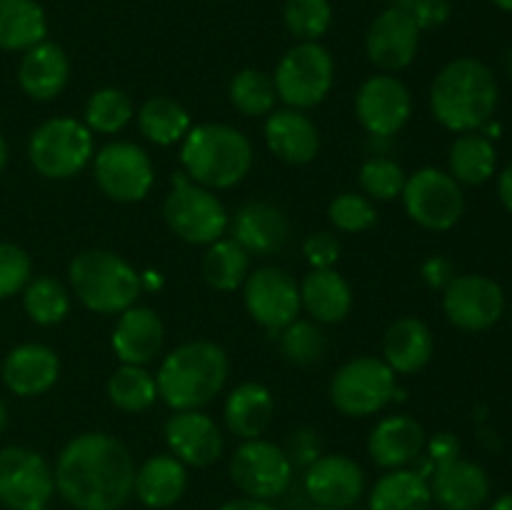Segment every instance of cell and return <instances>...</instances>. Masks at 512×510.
Returning a JSON list of instances; mask_svg holds the SVG:
<instances>
[{"mask_svg":"<svg viewBox=\"0 0 512 510\" xmlns=\"http://www.w3.org/2000/svg\"><path fill=\"white\" fill-rule=\"evenodd\" d=\"M395 373L383 358L360 355L340 365L330 380V400L348 418H368L395 400Z\"/></svg>","mask_w":512,"mask_h":510,"instance_id":"9c48e42d","label":"cell"},{"mask_svg":"<svg viewBox=\"0 0 512 510\" xmlns=\"http://www.w3.org/2000/svg\"><path fill=\"white\" fill-rule=\"evenodd\" d=\"M138 128L150 143L175 145L183 143L188 130L193 128L190 113L168 95H153L138 110Z\"/></svg>","mask_w":512,"mask_h":510,"instance_id":"836d02e7","label":"cell"},{"mask_svg":"<svg viewBox=\"0 0 512 510\" xmlns=\"http://www.w3.org/2000/svg\"><path fill=\"white\" fill-rule=\"evenodd\" d=\"M455 278V265L443 255H433L423 263V280L433 290H445L450 280Z\"/></svg>","mask_w":512,"mask_h":510,"instance_id":"681fc988","label":"cell"},{"mask_svg":"<svg viewBox=\"0 0 512 510\" xmlns=\"http://www.w3.org/2000/svg\"><path fill=\"white\" fill-rule=\"evenodd\" d=\"M188 488V465L175 455H153L135 468L133 495L150 510H168L178 503Z\"/></svg>","mask_w":512,"mask_h":510,"instance_id":"4316f807","label":"cell"},{"mask_svg":"<svg viewBox=\"0 0 512 510\" xmlns=\"http://www.w3.org/2000/svg\"><path fill=\"white\" fill-rule=\"evenodd\" d=\"M280 353L288 363L295 365H313L323 360L325 350H328V338H325L323 328L315 320H300L295 318L293 323L285 325L280 330Z\"/></svg>","mask_w":512,"mask_h":510,"instance_id":"ab89813d","label":"cell"},{"mask_svg":"<svg viewBox=\"0 0 512 510\" xmlns=\"http://www.w3.org/2000/svg\"><path fill=\"white\" fill-rule=\"evenodd\" d=\"M228 98L245 118H268L278 103L273 78L258 68H245L235 73V78L230 80Z\"/></svg>","mask_w":512,"mask_h":510,"instance_id":"d590c367","label":"cell"},{"mask_svg":"<svg viewBox=\"0 0 512 510\" xmlns=\"http://www.w3.org/2000/svg\"><path fill=\"white\" fill-rule=\"evenodd\" d=\"M228 353L210 340H193L170 350L155 373L158 398L173 410H200L228 380Z\"/></svg>","mask_w":512,"mask_h":510,"instance_id":"3957f363","label":"cell"},{"mask_svg":"<svg viewBox=\"0 0 512 510\" xmlns=\"http://www.w3.org/2000/svg\"><path fill=\"white\" fill-rule=\"evenodd\" d=\"M265 145L275 158L290 165H308L313 163L320 150L318 125L295 108L273 110L265 118Z\"/></svg>","mask_w":512,"mask_h":510,"instance_id":"d4e9b609","label":"cell"},{"mask_svg":"<svg viewBox=\"0 0 512 510\" xmlns=\"http://www.w3.org/2000/svg\"><path fill=\"white\" fill-rule=\"evenodd\" d=\"M503 63H505V70H508V75L512 78V48L508 50V53H505V60H503Z\"/></svg>","mask_w":512,"mask_h":510,"instance_id":"6f0895ef","label":"cell"},{"mask_svg":"<svg viewBox=\"0 0 512 510\" xmlns=\"http://www.w3.org/2000/svg\"><path fill=\"white\" fill-rule=\"evenodd\" d=\"M68 78L70 60L58 43L43 40L25 50L18 68V83L28 98L40 100V103L58 98L68 85Z\"/></svg>","mask_w":512,"mask_h":510,"instance_id":"484cf974","label":"cell"},{"mask_svg":"<svg viewBox=\"0 0 512 510\" xmlns=\"http://www.w3.org/2000/svg\"><path fill=\"white\" fill-rule=\"evenodd\" d=\"M93 173L100 193L115 203H138L155 183L150 155L140 145L115 140L93 155Z\"/></svg>","mask_w":512,"mask_h":510,"instance_id":"7c38bea8","label":"cell"},{"mask_svg":"<svg viewBox=\"0 0 512 510\" xmlns=\"http://www.w3.org/2000/svg\"><path fill=\"white\" fill-rule=\"evenodd\" d=\"M133 100L120 88H100L85 103V125L90 133L115 135L133 120Z\"/></svg>","mask_w":512,"mask_h":510,"instance_id":"f35d334b","label":"cell"},{"mask_svg":"<svg viewBox=\"0 0 512 510\" xmlns=\"http://www.w3.org/2000/svg\"><path fill=\"white\" fill-rule=\"evenodd\" d=\"M225 425L240 440H255L268 430L275 415V398L263 383H243L225 400Z\"/></svg>","mask_w":512,"mask_h":510,"instance_id":"f546056e","label":"cell"},{"mask_svg":"<svg viewBox=\"0 0 512 510\" xmlns=\"http://www.w3.org/2000/svg\"><path fill=\"white\" fill-rule=\"evenodd\" d=\"M358 180L365 198L388 203V200H395L403 195L408 175H405V170L400 168V163H395L393 158L373 155V158H368L363 165H360Z\"/></svg>","mask_w":512,"mask_h":510,"instance_id":"b9f144b4","label":"cell"},{"mask_svg":"<svg viewBox=\"0 0 512 510\" xmlns=\"http://www.w3.org/2000/svg\"><path fill=\"white\" fill-rule=\"evenodd\" d=\"M205 283L220 293H233L250 275V253L233 238H220L203 255Z\"/></svg>","mask_w":512,"mask_h":510,"instance_id":"e575fe53","label":"cell"},{"mask_svg":"<svg viewBox=\"0 0 512 510\" xmlns=\"http://www.w3.org/2000/svg\"><path fill=\"white\" fill-rule=\"evenodd\" d=\"M5 423H8V413H5V405H3V400H0V435H3Z\"/></svg>","mask_w":512,"mask_h":510,"instance_id":"9f6ffc18","label":"cell"},{"mask_svg":"<svg viewBox=\"0 0 512 510\" xmlns=\"http://www.w3.org/2000/svg\"><path fill=\"white\" fill-rule=\"evenodd\" d=\"M48 35L45 10L35 0H0V50H30Z\"/></svg>","mask_w":512,"mask_h":510,"instance_id":"d6a6232c","label":"cell"},{"mask_svg":"<svg viewBox=\"0 0 512 510\" xmlns=\"http://www.w3.org/2000/svg\"><path fill=\"white\" fill-rule=\"evenodd\" d=\"M443 310L455 328L483 333L503 318L505 293L488 275H455L443 290Z\"/></svg>","mask_w":512,"mask_h":510,"instance_id":"9a60e30c","label":"cell"},{"mask_svg":"<svg viewBox=\"0 0 512 510\" xmlns=\"http://www.w3.org/2000/svg\"><path fill=\"white\" fill-rule=\"evenodd\" d=\"M420 48V28L405 15L398 5L385 8L370 23L365 35L368 60L383 73H398L415 60Z\"/></svg>","mask_w":512,"mask_h":510,"instance_id":"ac0fdd59","label":"cell"},{"mask_svg":"<svg viewBox=\"0 0 512 510\" xmlns=\"http://www.w3.org/2000/svg\"><path fill=\"white\" fill-rule=\"evenodd\" d=\"M488 510H512V493H505V495H500V498L495 500V503L490 505Z\"/></svg>","mask_w":512,"mask_h":510,"instance_id":"f5cc1de1","label":"cell"},{"mask_svg":"<svg viewBox=\"0 0 512 510\" xmlns=\"http://www.w3.org/2000/svg\"><path fill=\"white\" fill-rule=\"evenodd\" d=\"M248 135L225 123H203L188 130L180 145L183 173L208 190H228L253 168Z\"/></svg>","mask_w":512,"mask_h":510,"instance_id":"277c9868","label":"cell"},{"mask_svg":"<svg viewBox=\"0 0 512 510\" xmlns=\"http://www.w3.org/2000/svg\"><path fill=\"white\" fill-rule=\"evenodd\" d=\"M218 510H278L270 500H258V498H233L228 503L220 505Z\"/></svg>","mask_w":512,"mask_h":510,"instance_id":"f907efd6","label":"cell"},{"mask_svg":"<svg viewBox=\"0 0 512 510\" xmlns=\"http://www.w3.org/2000/svg\"><path fill=\"white\" fill-rule=\"evenodd\" d=\"M303 255L310 263V268H335L340 258V240L333 233H328V230H318V233L305 238Z\"/></svg>","mask_w":512,"mask_h":510,"instance_id":"7dc6e473","label":"cell"},{"mask_svg":"<svg viewBox=\"0 0 512 510\" xmlns=\"http://www.w3.org/2000/svg\"><path fill=\"white\" fill-rule=\"evenodd\" d=\"M328 218L340 233H365L378 223V210L373 200L360 193H340L330 203Z\"/></svg>","mask_w":512,"mask_h":510,"instance_id":"7bdbcfd3","label":"cell"},{"mask_svg":"<svg viewBox=\"0 0 512 510\" xmlns=\"http://www.w3.org/2000/svg\"><path fill=\"white\" fill-rule=\"evenodd\" d=\"M368 510H433L428 478L410 468L388 470L370 490Z\"/></svg>","mask_w":512,"mask_h":510,"instance_id":"4dcf8cb0","label":"cell"},{"mask_svg":"<svg viewBox=\"0 0 512 510\" xmlns=\"http://www.w3.org/2000/svg\"><path fill=\"white\" fill-rule=\"evenodd\" d=\"M448 168V173L460 185H483L498 170V150H495L493 140L480 130L463 133L450 145Z\"/></svg>","mask_w":512,"mask_h":510,"instance_id":"1f68e13d","label":"cell"},{"mask_svg":"<svg viewBox=\"0 0 512 510\" xmlns=\"http://www.w3.org/2000/svg\"><path fill=\"white\" fill-rule=\"evenodd\" d=\"M230 238L255 258H268L288 245L290 220L283 208L268 200H250L238 208L228 225Z\"/></svg>","mask_w":512,"mask_h":510,"instance_id":"ffe728a7","label":"cell"},{"mask_svg":"<svg viewBox=\"0 0 512 510\" xmlns=\"http://www.w3.org/2000/svg\"><path fill=\"white\" fill-rule=\"evenodd\" d=\"M428 485L433 505L440 510H480L490 498V478L485 468L465 458L435 465Z\"/></svg>","mask_w":512,"mask_h":510,"instance_id":"44dd1931","label":"cell"},{"mask_svg":"<svg viewBox=\"0 0 512 510\" xmlns=\"http://www.w3.org/2000/svg\"><path fill=\"white\" fill-rule=\"evenodd\" d=\"M403 205L410 220L425 230H450L465 213V195L458 180L440 168H420L408 175Z\"/></svg>","mask_w":512,"mask_h":510,"instance_id":"30bf717a","label":"cell"},{"mask_svg":"<svg viewBox=\"0 0 512 510\" xmlns=\"http://www.w3.org/2000/svg\"><path fill=\"white\" fill-rule=\"evenodd\" d=\"M55 493V473L38 450H0V503L8 510H45Z\"/></svg>","mask_w":512,"mask_h":510,"instance_id":"4fadbf2b","label":"cell"},{"mask_svg":"<svg viewBox=\"0 0 512 510\" xmlns=\"http://www.w3.org/2000/svg\"><path fill=\"white\" fill-rule=\"evenodd\" d=\"M60 378V360L53 348L43 343H23L3 360L5 388L20 398H38L48 393Z\"/></svg>","mask_w":512,"mask_h":510,"instance_id":"603a6c76","label":"cell"},{"mask_svg":"<svg viewBox=\"0 0 512 510\" xmlns=\"http://www.w3.org/2000/svg\"><path fill=\"white\" fill-rule=\"evenodd\" d=\"M5 163H8V143H5L3 133H0V173H3Z\"/></svg>","mask_w":512,"mask_h":510,"instance_id":"db71d44e","label":"cell"},{"mask_svg":"<svg viewBox=\"0 0 512 510\" xmlns=\"http://www.w3.org/2000/svg\"><path fill=\"white\" fill-rule=\"evenodd\" d=\"M163 218L168 228L190 245L215 243L230 225V215L218 195L193 183L183 170L173 175V190L165 195Z\"/></svg>","mask_w":512,"mask_h":510,"instance_id":"8992f818","label":"cell"},{"mask_svg":"<svg viewBox=\"0 0 512 510\" xmlns=\"http://www.w3.org/2000/svg\"><path fill=\"white\" fill-rule=\"evenodd\" d=\"M335 60L320 43H298L280 58L273 83L278 100L288 108L308 110L323 103L333 90Z\"/></svg>","mask_w":512,"mask_h":510,"instance_id":"ba28073f","label":"cell"},{"mask_svg":"<svg viewBox=\"0 0 512 510\" xmlns=\"http://www.w3.org/2000/svg\"><path fill=\"white\" fill-rule=\"evenodd\" d=\"M283 450L288 453L293 468H308L310 463H315V460L323 455L320 435H318V430H313V428L293 430Z\"/></svg>","mask_w":512,"mask_h":510,"instance_id":"bcb514c9","label":"cell"},{"mask_svg":"<svg viewBox=\"0 0 512 510\" xmlns=\"http://www.w3.org/2000/svg\"><path fill=\"white\" fill-rule=\"evenodd\" d=\"M498 195L500 203H503L505 210L512 215V163L505 165L503 173L498 175Z\"/></svg>","mask_w":512,"mask_h":510,"instance_id":"816d5d0a","label":"cell"},{"mask_svg":"<svg viewBox=\"0 0 512 510\" xmlns=\"http://www.w3.org/2000/svg\"><path fill=\"white\" fill-rule=\"evenodd\" d=\"M400 10L405 15H410L415 25L423 30L440 28L443 23H448L450 18V3L448 0H395Z\"/></svg>","mask_w":512,"mask_h":510,"instance_id":"f6af8a7d","label":"cell"},{"mask_svg":"<svg viewBox=\"0 0 512 510\" xmlns=\"http://www.w3.org/2000/svg\"><path fill=\"white\" fill-rule=\"evenodd\" d=\"M495 8L505 10V13H512V0H493Z\"/></svg>","mask_w":512,"mask_h":510,"instance_id":"11a10c76","label":"cell"},{"mask_svg":"<svg viewBox=\"0 0 512 510\" xmlns=\"http://www.w3.org/2000/svg\"><path fill=\"white\" fill-rule=\"evenodd\" d=\"M30 258L15 243H0V300L13 298L28 285Z\"/></svg>","mask_w":512,"mask_h":510,"instance_id":"ee69618b","label":"cell"},{"mask_svg":"<svg viewBox=\"0 0 512 510\" xmlns=\"http://www.w3.org/2000/svg\"><path fill=\"white\" fill-rule=\"evenodd\" d=\"M498 80L478 58H455L430 85V110L443 128L475 133L498 110Z\"/></svg>","mask_w":512,"mask_h":510,"instance_id":"7a4b0ae2","label":"cell"},{"mask_svg":"<svg viewBox=\"0 0 512 510\" xmlns=\"http://www.w3.org/2000/svg\"><path fill=\"white\" fill-rule=\"evenodd\" d=\"M163 435L170 455L190 468H208L225 448L218 423L200 410H175L165 423Z\"/></svg>","mask_w":512,"mask_h":510,"instance_id":"d6986e66","label":"cell"},{"mask_svg":"<svg viewBox=\"0 0 512 510\" xmlns=\"http://www.w3.org/2000/svg\"><path fill=\"white\" fill-rule=\"evenodd\" d=\"M165 328L160 315L153 308L145 305H133L123 310L113 328V345L115 358L123 365H148L163 350Z\"/></svg>","mask_w":512,"mask_h":510,"instance_id":"7402d4cb","label":"cell"},{"mask_svg":"<svg viewBox=\"0 0 512 510\" xmlns=\"http://www.w3.org/2000/svg\"><path fill=\"white\" fill-rule=\"evenodd\" d=\"M23 308L33 323L58 325L70 313V293L60 280L40 275L23 288Z\"/></svg>","mask_w":512,"mask_h":510,"instance_id":"74e56055","label":"cell"},{"mask_svg":"<svg viewBox=\"0 0 512 510\" xmlns=\"http://www.w3.org/2000/svg\"><path fill=\"white\" fill-rule=\"evenodd\" d=\"M53 473L55 490L75 510H120L133 498L135 460L115 435H75Z\"/></svg>","mask_w":512,"mask_h":510,"instance_id":"6da1fadb","label":"cell"},{"mask_svg":"<svg viewBox=\"0 0 512 510\" xmlns=\"http://www.w3.org/2000/svg\"><path fill=\"white\" fill-rule=\"evenodd\" d=\"M355 115L373 138H390L400 133L413 115V95L395 75H370L355 95Z\"/></svg>","mask_w":512,"mask_h":510,"instance_id":"2e32d148","label":"cell"},{"mask_svg":"<svg viewBox=\"0 0 512 510\" xmlns=\"http://www.w3.org/2000/svg\"><path fill=\"white\" fill-rule=\"evenodd\" d=\"M108 398L123 413H143L158 398V385L143 365H120L108 380Z\"/></svg>","mask_w":512,"mask_h":510,"instance_id":"8d00e7d4","label":"cell"},{"mask_svg":"<svg viewBox=\"0 0 512 510\" xmlns=\"http://www.w3.org/2000/svg\"><path fill=\"white\" fill-rule=\"evenodd\" d=\"M283 20L300 43H318L333 23V5L330 0H285Z\"/></svg>","mask_w":512,"mask_h":510,"instance_id":"60d3db41","label":"cell"},{"mask_svg":"<svg viewBox=\"0 0 512 510\" xmlns=\"http://www.w3.org/2000/svg\"><path fill=\"white\" fill-rule=\"evenodd\" d=\"M435 350V338L420 318L405 315L393 320L383 338V360L393 373L413 375L430 363Z\"/></svg>","mask_w":512,"mask_h":510,"instance_id":"83f0119b","label":"cell"},{"mask_svg":"<svg viewBox=\"0 0 512 510\" xmlns=\"http://www.w3.org/2000/svg\"><path fill=\"white\" fill-rule=\"evenodd\" d=\"M425 443L428 435L418 420L410 415H388L370 430L368 453L380 468L398 470L418 463L425 453Z\"/></svg>","mask_w":512,"mask_h":510,"instance_id":"cb8c5ba5","label":"cell"},{"mask_svg":"<svg viewBox=\"0 0 512 510\" xmlns=\"http://www.w3.org/2000/svg\"><path fill=\"white\" fill-rule=\"evenodd\" d=\"M93 155V133L75 118H50L30 135V165L48 180L73 178L93 160Z\"/></svg>","mask_w":512,"mask_h":510,"instance_id":"52a82bcc","label":"cell"},{"mask_svg":"<svg viewBox=\"0 0 512 510\" xmlns=\"http://www.w3.org/2000/svg\"><path fill=\"white\" fill-rule=\"evenodd\" d=\"M245 310L260 328L280 333L300 315V285L293 275L275 265L250 270L243 283Z\"/></svg>","mask_w":512,"mask_h":510,"instance_id":"5bb4252c","label":"cell"},{"mask_svg":"<svg viewBox=\"0 0 512 510\" xmlns=\"http://www.w3.org/2000/svg\"><path fill=\"white\" fill-rule=\"evenodd\" d=\"M293 475L295 468L283 445L270 440H243L230 455V480L245 498H280L293 485Z\"/></svg>","mask_w":512,"mask_h":510,"instance_id":"8fae6325","label":"cell"},{"mask_svg":"<svg viewBox=\"0 0 512 510\" xmlns=\"http://www.w3.org/2000/svg\"><path fill=\"white\" fill-rule=\"evenodd\" d=\"M308 510H330V508H318V505H313V508H308Z\"/></svg>","mask_w":512,"mask_h":510,"instance_id":"680465c9","label":"cell"},{"mask_svg":"<svg viewBox=\"0 0 512 510\" xmlns=\"http://www.w3.org/2000/svg\"><path fill=\"white\" fill-rule=\"evenodd\" d=\"M305 495L318 508L348 510L363 498L365 473L348 455H320L305 468Z\"/></svg>","mask_w":512,"mask_h":510,"instance_id":"e0dca14e","label":"cell"},{"mask_svg":"<svg viewBox=\"0 0 512 510\" xmlns=\"http://www.w3.org/2000/svg\"><path fill=\"white\" fill-rule=\"evenodd\" d=\"M425 458L430 460L433 465H440L445 463V460H453V458H460V440L455 433H448V430H443V433H435L433 438L425 443Z\"/></svg>","mask_w":512,"mask_h":510,"instance_id":"c3c4849f","label":"cell"},{"mask_svg":"<svg viewBox=\"0 0 512 510\" xmlns=\"http://www.w3.org/2000/svg\"><path fill=\"white\" fill-rule=\"evenodd\" d=\"M300 305L308 310L310 318L320 325L340 323L353 308V290L350 283L335 268H310L300 280Z\"/></svg>","mask_w":512,"mask_h":510,"instance_id":"f1b7e54d","label":"cell"},{"mask_svg":"<svg viewBox=\"0 0 512 510\" xmlns=\"http://www.w3.org/2000/svg\"><path fill=\"white\" fill-rule=\"evenodd\" d=\"M75 298L100 315H120L143 293L140 273L113 250H83L68 265Z\"/></svg>","mask_w":512,"mask_h":510,"instance_id":"5b68a950","label":"cell"}]
</instances>
